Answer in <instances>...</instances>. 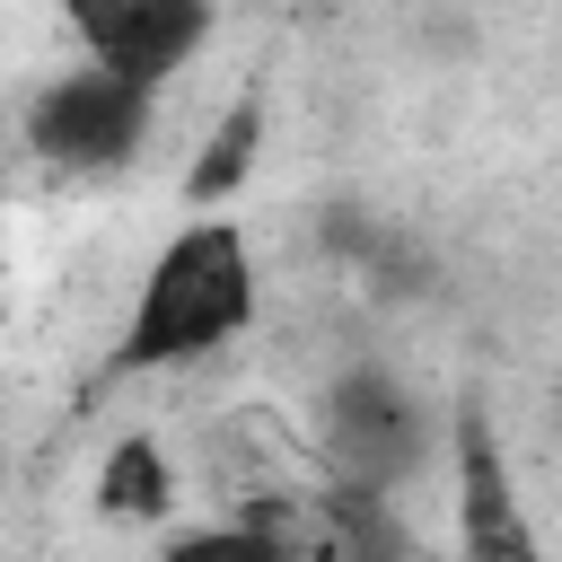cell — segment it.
Returning a JSON list of instances; mask_svg holds the SVG:
<instances>
[{"mask_svg": "<svg viewBox=\"0 0 562 562\" xmlns=\"http://www.w3.org/2000/svg\"><path fill=\"white\" fill-rule=\"evenodd\" d=\"M255 316V255L228 220H193L158 246L132 325H123V360L132 369H176V360H211L220 342H237Z\"/></svg>", "mask_w": 562, "mask_h": 562, "instance_id": "1", "label": "cell"}, {"mask_svg": "<svg viewBox=\"0 0 562 562\" xmlns=\"http://www.w3.org/2000/svg\"><path fill=\"white\" fill-rule=\"evenodd\" d=\"M140 132H149V88H123V79H105V70H61V79L35 97V114H26V140H35L53 167H70V176L123 167V158L140 149Z\"/></svg>", "mask_w": 562, "mask_h": 562, "instance_id": "2", "label": "cell"}, {"mask_svg": "<svg viewBox=\"0 0 562 562\" xmlns=\"http://www.w3.org/2000/svg\"><path fill=\"white\" fill-rule=\"evenodd\" d=\"M79 44H88V70L123 79V88H158L167 70L193 61V44H211V9L193 0H88L70 9Z\"/></svg>", "mask_w": 562, "mask_h": 562, "instance_id": "3", "label": "cell"}, {"mask_svg": "<svg viewBox=\"0 0 562 562\" xmlns=\"http://www.w3.org/2000/svg\"><path fill=\"white\" fill-rule=\"evenodd\" d=\"M457 544H465V562H536L527 509H518L509 465L483 422H465V439H457Z\"/></svg>", "mask_w": 562, "mask_h": 562, "instance_id": "4", "label": "cell"}, {"mask_svg": "<svg viewBox=\"0 0 562 562\" xmlns=\"http://www.w3.org/2000/svg\"><path fill=\"white\" fill-rule=\"evenodd\" d=\"M334 448H342V465L378 492V483H395V474L422 457V422H413V404H404L386 378H351V386L334 395Z\"/></svg>", "mask_w": 562, "mask_h": 562, "instance_id": "5", "label": "cell"}, {"mask_svg": "<svg viewBox=\"0 0 562 562\" xmlns=\"http://www.w3.org/2000/svg\"><path fill=\"white\" fill-rule=\"evenodd\" d=\"M167 501H176V465H167V448H158L149 430L114 439L105 465H97V509H105V518H158Z\"/></svg>", "mask_w": 562, "mask_h": 562, "instance_id": "6", "label": "cell"}, {"mask_svg": "<svg viewBox=\"0 0 562 562\" xmlns=\"http://www.w3.org/2000/svg\"><path fill=\"white\" fill-rule=\"evenodd\" d=\"M255 132H263V105H255V97H237V105H228V123L202 140V158H193L184 193H193V202H220V193L255 167Z\"/></svg>", "mask_w": 562, "mask_h": 562, "instance_id": "7", "label": "cell"}, {"mask_svg": "<svg viewBox=\"0 0 562 562\" xmlns=\"http://www.w3.org/2000/svg\"><path fill=\"white\" fill-rule=\"evenodd\" d=\"M167 562H290V536L237 518V527H202V536H176Z\"/></svg>", "mask_w": 562, "mask_h": 562, "instance_id": "8", "label": "cell"}]
</instances>
